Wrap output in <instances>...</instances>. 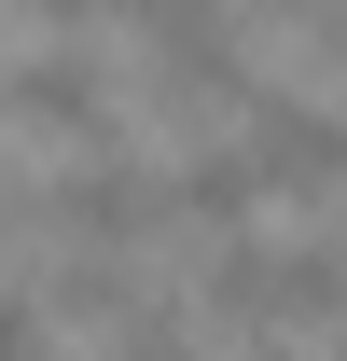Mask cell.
<instances>
[{"label": "cell", "mask_w": 347, "mask_h": 361, "mask_svg": "<svg viewBox=\"0 0 347 361\" xmlns=\"http://www.w3.org/2000/svg\"><path fill=\"white\" fill-rule=\"evenodd\" d=\"M42 209H56L70 236H84V250H126V236H153V209H167V195H153V167H139L126 139H97V153H84L70 180H56Z\"/></svg>", "instance_id": "obj_2"}, {"label": "cell", "mask_w": 347, "mask_h": 361, "mask_svg": "<svg viewBox=\"0 0 347 361\" xmlns=\"http://www.w3.org/2000/svg\"><path fill=\"white\" fill-rule=\"evenodd\" d=\"M278 319H347V250H334V236H305V250H264L250 334H278Z\"/></svg>", "instance_id": "obj_4"}, {"label": "cell", "mask_w": 347, "mask_h": 361, "mask_svg": "<svg viewBox=\"0 0 347 361\" xmlns=\"http://www.w3.org/2000/svg\"><path fill=\"white\" fill-rule=\"evenodd\" d=\"M153 195H167L181 223H209V236H236V223H250V195H264V167L236 153V139H209V153H195L181 180H153Z\"/></svg>", "instance_id": "obj_5"}, {"label": "cell", "mask_w": 347, "mask_h": 361, "mask_svg": "<svg viewBox=\"0 0 347 361\" xmlns=\"http://www.w3.org/2000/svg\"><path fill=\"white\" fill-rule=\"evenodd\" d=\"M0 236H14V209H0Z\"/></svg>", "instance_id": "obj_10"}, {"label": "cell", "mask_w": 347, "mask_h": 361, "mask_svg": "<svg viewBox=\"0 0 347 361\" xmlns=\"http://www.w3.org/2000/svg\"><path fill=\"white\" fill-rule=\"evenodd\" d=\"M236 153L264 167V195H347V111H319V97H264L250 84Z\"/></svg>", "instance_id": "obj_1"}, {"label": "cell", "mask_w": 347, "mask_h": 361, "mask_svg": "<svg viewBox=\"0 0 347 361\" xmlns=\"http://www.w3.org/2000/svg\"><path fill=\"white\" fill-rule=\"evenodd\" d=\"M264 361H278V348H264Z\"/></svg>", "instance_id": "obj_11"}, {"label": "cell", "mask_w": 347, "mask_h": 361, "mask_svg": "<svg viewBox=\"0 0 347 361\" xmlns=\"http://www.w3.org/2000/svg\"><path fill=\"white\" fill-rule=\"evenodd\" d=\"M42 348H56V319L28 306V292H0V361H42Z\"/></svg>", "instance_id": "obj_7"}, {"label": "cell", "mask_w": 347, "mask_h": 361, "mask_svg": "<svg viewBox=\"0 0 347 361\" xmlns=\"http://www.w3.org/2000/svg\"><path fill=\"white\" fill-rule=\"evenodd\" d=\"M250 14H278V28H319V14H334V0H250Z\"/></svg>", "instance_id": "obj_9"}, {"label": "cell", "mask_w": 347, "mask_h": 361, "mask_svg": "<svg viewBox=\"0 0 347 361\" xmlns=\"http://www.w3.org/2000/svg\"><path fill=\"white\" fill-rule=\"evenodd\" d=\"M334 250H347V236H334Z\"/></svg>", "instance_id": "obj_12"}, {"label": "cell", "mask_w": 347, "mask_h": 361, "mask_svg": "<svg viewBox=\"0 0 347 361\" xmlns=\"http://www.w3.org/2000/svg\"><path fill=\"white\" fill-rule=\"evenodd\" d=\"M0 14H42V28H84L97 0H0Z\"/></svg>", "instance_id": "obj_8"}, {"label": "cell", "mask_w": 347, "mask_h": 361, "mask_svg": "<svg viewBox=\"0 0 347 361\" xmlns=\"http://www.w3.org/2000/svg\"><path fill=\"white\" fill-rule=\"evenodd\" d=\"M126 306H139L126 250H84V264H56V292H42V319H84V334H111Z\"/></svg>", "instance_id": "obj_6"}, {"label": "cell", "mask_w": 347, "mask_h": 361, "mask_svg": "<svg viewBox=\"0 0 347 361\" xmlns=\"http://www.w3.org/2000/svg\"><path fill=\"white\" fill-rule=\"evenodd\" d=\"M0 111H28V126H56V139H111V84H97L84 56H28V70H14V84H0Z\"/></svg>", "instance_id": "obj_3"}]
</instances>
